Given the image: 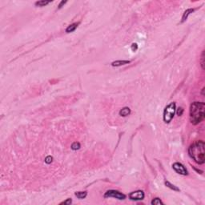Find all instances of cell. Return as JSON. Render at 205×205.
Masks as SVG:
<instances>
[{"instance_id":"6da1fadb","label":"cell","mask_w":205,"mask_h":205,"mask_svg":"<svg viewBox=\"0 0 205 205\" xmlns=\"http://www.w3.org/2000/svg\"><path fill=\"white\" fill-rule=\"evenodd\" d=\"M205 144L202 140L196 141L188 148L189 156L198 164H203L205 161Z\"/></svg>"},{"instance_id":"7a4b0ae2","label":"cell","mask_w":205,"mask_h":205,"mask_svg":"<svg viewBox=\"0 0 205 205\" xmlns=\"http://www.w3.org/2000/svg\"><path fill=\"white\" fill-rule=\"evenodd\" d=\"M205 103L203 102H194L190 106V121L193 125L201 123L205 117Z\"/></svg>"},{"instance_id":"3957f363","label":"cell","mask_w":205,"mask_h":205,"mask_svg":"<svg viewBox=\"0 0 205 205\" xmlns=\"http://www.w3.org/2000/svg\"><path fill=\"white\" fill-rule=\"evenodd\" d=\"M175 112H176V104L175 102H171L168 105H167L166 108H164L163 115V121L166 123H169L173 120Z\"/></svg>"},{"instance_id":"277c9868","label":"cell","mask_w":205,"mask_h":205,"mask_svg":"<svg viewBox=\"0 0 205 205\" xmlns=\"http://www.w3.org/2000/svg\"><path fill=\"white\" fill-rule=\"evenodd\" d=\"M103 196L104 198L113 197L120 200H123L126 199V195H124L123 193L120 192V191H117V190H108L106 191Z\"/></svg>"},{"instance_id":"5b68a950","label":"cell","mask_w":205,"mask_h":205,"mask_svg":"<svg viewBox=\"0 0 205 205\" xmlns=\"http://www.w3.org/2000/svg\"><path fill=\"white\" fill-rule=\"evenodd\" d=\"M172 168L175 170L176 173L180 174L181 175H188V171L187 168H185L183 165L180 163H175L172 164Z\"/></svg>"},{"instance_id":"8992f818","label":"cell","mask_w":205,"mask_h":205,"mask_svg":"<svg viewBox=\"0 0 205 205\" xmlns=\"http://www.w3.org/2000/svg\"><path fill=\"white\" fill-rule=\"evenodd\" d=\"M145 197V194L143 191L141 190H138L135 191H132L129 194V199L131 200H135V201H138V200H143Z\"/></svg>"},{"instance_id":"52a82bcc","label":"cell","mask_w":205,"mask_h":205,"mask_svg":"<svg viewBox=\"0 0 205 205\" xmlns=\"http://www.w3.org/2000/svg\"><path fill=\"white\" fill-rule=\"evenodd\" d=\"M130 63H131V61H129V60H116V61H114V62L111 63V66L112 67H120V66L126 65V64H128Z\"/></svg>"},{"instance_id":"ba28073f","label":"cell","mask_w":205,"mask_h":205,"mask_svg":"<svg viewBox=\"0 0 205 205\" xmlns=\"http://www.w3.org/2000/svg\"><path fill=\"white\" fill-rule=\"evenodd\" d=\"M194 11H195V9H188V10H186L184 11V13H183V16H182V20H181V23H184L185 21L187 20L188 19V15H190L191 13L192 12H194Z\"/></svg>"},{"instance_id":"9c48e42d","label":"cell","mask_w":205,"mask_h":205,"mask_svg":"<svg viewBox=\"0 0 205 205\" xmlns=\"http://www.w3.org/2000/svg\"><path fill=\"white\" fill-rule=\"evenodd\" d=\"M79 24V23H72V24L69 25L66 28V32H67V33H71V32L75 31L77 29Z\"/></svg>"},{"instance_id":"30bf717a","label":"cell","mask_w":205,"mask_h":205,"mask_svg":"<svg viewBox=\"0 0 205 205\" xmlns=\"http://www.w3.org/2000/svg\"><path fill=\"white\" fill-rule=\"evenodd\" d=\"M131 114V109L128 107H125L123 108H122L120 111V115L123 116V117H126L128 115H129Z\"/></svg>"},{"instance_id":"8fae6325","label":"cell","mask_w":205,"mask_h":205,"mask_svg":"<svg viewBox=\"0 0 205 205\" xmlns=\"http://www.w3.org/2000/svg\"><path fill=\"white\" fill-rule=\"evenodd\" d=\"M75 196L78 198L79 200H83V199H85L86 197L87 196V191H76L75 193Z\"/></svg>"},{"instance_id":"7c38bea8","label":"cell","mask_w":205,"mask_h":205,"mask_svg":"<svg viewBox=\"0 0 205 205\" xmlns=\"http://www.w3.org/2000/svg\"><path fill=\"white\" fill-rule=\"evenodd\" d=\"M165 185H166V186H167L168 188H171V190L176 191H180V188H177L176 186H175V185L171 184V183L170 182H168V181H166V182H165Z\"/></svg>"},{"instance_id":"4fadbf2b","label":"cell","mask_w":205,"mask_h":205,"mask_svg":"<svg viewBox=\"0 0 205 205\" xmlns=\"http://www.w3.org/2000/svg\"><path fill=\"white\" fill-rule=\"evenodd\" d=\"M51 3V1H38L35 3V6H39V7H43V6H45L46 5H47Z\"/></svg>"},{"instance_id":"5bb4252c","label":"cell","mask_w":205,"mask_h":205,"mask_svg":"<svg viewBox=\"0 0 205 205\" xmlns=\"http://www.w3.org/2000/svg\"><path fill=\"white\" fill-rule=\"evenodd\" d=\"M151 204L152 205H163V203L162 202V200L160 199V198H155V199H153L152 200H151Z\"/></svg>"},{"instance_id":"9a60e30c","label":"cell","mask_w":205,"mask_h":205,"mask_svg":"<svg viewBox=\"0 0 205 205\" xmlns=\"http://www.w3.org/2000/svg\"><path fill=\"white\" fill-rule=\"evenodd\" d=\"M80 143H79V142H75L71 144V149L73 150V151H76V150H79V148H80Z\"/></svg>"},{"instance_id":"2e32d148","label":"cell","mask_w":205,"mask_h":205,"mask_svg":"<svg viewBox=\"0 0 205 205\" xmlns=\"http://www.w3.org/2000/svg\"><path fill=\"white\" fill-rule=\"evenodd\" d=\"M200 64H201V67H202V69L204 70V51H202V54H201Z\"/></svg>"},{"instance_id":"e0dca14e","label":"cell","mask_w":205,"mask_h":205,"mask_svg":"<svg viewBox=\"0 0 205 205\" xmlns=\"http://www.w3.org/2000/svg\"><path fill=\"white\" fill-rule=\"evenodd\" d=\"M52 161H53V157L51 156V155L47 156V157H46V159H45V163H47V164L51 163Z\"/></svg>"},{"instance_id":"ac0fdd59","label":"cell","mask_w":205,"mask_h":205,"mask_svg":"<svg viewBox=\"0 0 205 205\" xmlns=\"http://www.w3.org/2000/svg\"><path fill=\"white\" fill-rule=\"evenodd\" d=\"M71 203H72V200H71V199H70V198H68V199H67V200H66L65 201H63V202L60 203V204H67V205H69V204H71Z\"/></svg>"},{"instance_id":"d6986e66","label":"cell","mask_w":205,"mask_h":205,"mask_svg":"<svg viewBox=\"0 0 205 205\" xmlns=\"http://www.w3.org/2000/svg\"><path fill=\"white\" fill-rule=\"evenodd\" d=\"M138 49V45L137 43H132L131 45V50L133 51H136Z\"/></svg>"},{"instance_id":"ffe728a7","label":"cell","mask_w":205,"mask_h":205,"mask_svg":"<svg viewBox=\"0 0 205 205\" xmlns=\"http://www.w3.org/2000/svg\"><path fill=\"white\" fill-rule=\"evenodd\" d=\"M183 109L182 108H180L179 109H178V111H177V115H179V116H181L182 115H183Z\"/></svg>"},{"instance_id":"44dd1931","label":"cell","mask_w":205,"mask_h":205,"mask_svg":"<svg viewBox=\"0 0 205 205\" xmlns=\"http://www.w3.org/2000/svg\"><path fill=\"white\" fill-rule=\"evenodd\" d=\"M67 3V1H62L60 3H59V5H58V9H61L62 7H63V6L64 5V4H66Z\"/></svg>"}]
</instances>
